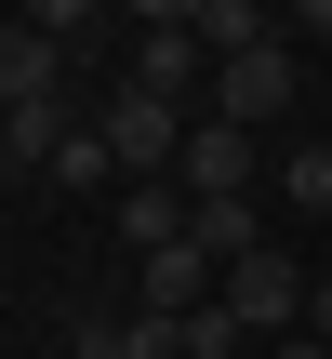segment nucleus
<instances>
[{
  "label": "nucleus",
  "mask_w": 332,
  "mask_h": 359,
  "mask_svg": "<svg viewBox=\"0 0 332 359\" xmlns=\"http://www.w3.org/2000/svg\"><path fill=\"white\" fill-rule=\"evenodd\" d=\"M93 133H106V160H120V187H146V173H173L186 160V107L173 93H146V80H106V107H93Z\"/></svg>",
  "instance_id": "obj_1"
},
{
  "label": "nucleus",
  "mask_w": 332,
  "mask_h": 359,
  "mask_svg": "<svg viewBox=\"0 0 332 359\" xmlns=\"http://www.w3.org/2000/svg\"><path fill=\"white\" fill-rule=\"evenodd\" d=\"M306 93V67H293V40H266V53H213V120H240V133H266L279 107Z\"/></svg>",
  "instance_id": "obj_2"
},
{
  "label": "nucleus",
  "mask_w": 332,
  "mask_h": 359,
  "mask_svg": "<svg viewBox=\"0 0 332 359\" xmlns=\"http://www.w3.org/2000/svg\"><path fill=\"white\" fill-rule=\"evenodd\" d=\"M253 173H266V147H253L240 120H213V107H200V133H186L173 187H186V200H253Z\"/></svg>",
  "instance_id": "obj_3"
},
{
  "label": "nucleus",
  "mask_w": 332,
  "mask_h": 359,
  "mask_svg": "<svg viewBox=\"0 0 332 359\" xmlns=\"http://www.w3.org/2000/svg\"><path fill=\"white\" fill-rule=\"evenodd\" d=\"M306 293H319V280H306V266H293L279 240L226 266V320H240V333H279V320H306Z\"/></svg>",
  "instance_id": "obj_4"
},
{
  "label": "nucleus",
  "mask_w": 332,
  "mask_h": 359,
  "mask_svg": "<svg viewBox=\"0 0 332 359\" xmlns=\"http://www.w3.org/2000/svg\"><path fill=\"white\" fill-rule=\"evenodd\" d=\"M120 80H146V93H173V107H213V40L200 27H133V67Z\"/></svg>",
  "instance_id": "obj_5"
},
{
  "label": "nucleus",
  "mask_w": 332,
  "mask_h": 359,
  "mask_svg": "<svg viewBox=\"0 0 332 359\" xmlns=\"http://www.w3.org/2000/svg\"><path fill=\"white\" fill-rule=\"evenodd\" d=\"M226 293V266L200 253V240H173V253H133V306H160V320H200Z\"/></svg>",
  "instance_id": "obj_6"
},
{
  "label": "nucleus",
  "mask_w": 332,
  "mask_h": 359,
  "mask_svg": "<svg viewBox=\"0 0 332 359\" xmlns=\"http://www.w3.org/2000/svg\"><path fill=\"white\" fill-rule=\"evenodd\" d=\"M67 359H186V320H160V306H93Z\"/></svg>",
  "instance_id": "obj_7"
},
{
  "label": "nucleus",
  "mask_w": 332,
  "mask_h": 359,
  "mask_svg": "<svg viewBox=\"0 0 332 359\" xmlns=\"http://www.w3.org/2000/svg\"><path fill=\"white\" fill-rule=\"evenodd\" d=\"M106 226H120V253H173V240L200 226V200H186L173 173H146V187H120V200H106Z\"/></svg>",
  "instance_id": "obj_8"
},
{
  "label": "nucleus",
  "mask_w": 332,
  "mask_h": 359,
  "mask_svg": "<svg viewBox=\"0 0 332 359\" xmlns=\"http://www.w3.org/2000/svg\"><path fill=\"white\" fill-rule=\"evenodd\" d=\"M67 67H80L67 40H40L27 13H0V107H53V93H67Z\"/></svg>",
  "instance_id": "obj_9"
},
{
  "label": "nucleus",
  "mask_w": 332,
  "mask_h": 359,
  "mask_svg": "<svg viewBox=\"0 0 332 359\" xmlns=\"http://www.w3.org/2000/svg\"><path fill=\"white\" fill-rule=\"evenodd\" d=\"M67 133H80V93H53V107H0V160H27V173H53Z\"/></svg>",
  "instance_id": "obj_10"
},
{
  "label": "nucleus",
  "mask_w": 332,
  "mask_h": 359,
  "mask_svg": "<svg viewBox=\"0 0 332 359\" xmlns=\"http://www.w3.org/2000/svg\"><path fill=\"white\" fill-rule=\"evenodd\" d=\"M186 240H200L213 266H240V253H266V213H253V200H200V226H186Z\"/></svg>",
  "instance_id": "obj_11"
},
{
  "label": "nucleus",
  "mask_w": 332,
  "mask_h": 359,
  "mask_svg": "<svg viewBox=\"0 0 332 359\" xmlns=\"http://www.w3.org/2000/svg\"><path fill=\"white\" fill-rule=\"evenodd\" d=\"M200 40H213V53H266L279 13H266V0H200Z\"/></svg>",
  "instance_id": "obj_12"
},
{
  "label": "nucleus",
  "mask_w": 332,
  "mask_h": 359,
  "mask_svg": "<svg viewBox=\"0 0 332 359\" xmlns=\"http://www.w3.org/2000/svg\"><path fill=\"white\" fill-rule=\"evenodd\" d=\"M13 13H27V27H40V40H67V53H80V40H93V27H106V13H120V0H13Z\"/></svg>",
  "instance_id": "obj_13"
},
{
  "label": "nucleus",
  "mask_w": 332,
  "mask_h": 359,
  "mask_svg": "<svg viewBox=\"0 0 332 359\" xmlns=\"http://www.w3.org/2000/svg\"><path fill=\"white\" fill-rule=\"evenodd\" d=\"M279 200H293V213H332V147H293V160H279Z\"/></svg>",
  "instance_id": "obj_14"
},
{
  "label": "nucleus",
  "mask_w": 332,
  "mask_h": 359,
  "mask_svg": "<svg viewBox=\"0 0 332 359\" xmlns=\"http://www.w3.org/2000/svg\"><path fill=\"white\" fill-rule=\"evenodd\" d=\"M53 187H120V160H106V133H93V120L67 133V160H53Z\"/></svg>",
  "instance_id": "obj_15"
},
{
  "label": "nucleus",
  "mask_w": 332,
  "mask_h": 359,
  "mask_svg": "<svg viewBox=\"0 0 332 359\" xmlns=\"http://www.w3.org/2000/svg\"><path fill=\"white\" fill-rule=\"evenodd\" d=\"M226 346H253V333H240V320H226V293H213V306L186 320V359H226Z\"/></svg>",
  "instance_id": "obj_16"
},
{
  "label": "nucleus",
  "mask_w": 332,
  "mask_h": 359,
  "mask_svg": "<svg viewBox=\"0 0 332 359\" xmlns=\"http://www.w3.org/2000/svg\"><path fill=\"white\" fill-rule=\"evenodd\" d=\"M133 27H200V0H120Z\"/></svg>",
  "instance_id": "obj_17"
},
{
  "label": "nucleus",
  "mask_w": 332,
  "mask_h": 359,
  "mask_svg": "<svg viewBox=\"0 0 332 359\" xmlns=\"http://www.w3.org/2000/svg\"><path fill=\"white\" fill-rule=\"evenodd\" d=\"M293 40H332V0H293Z\"/></svg>",
  "instance_id": "obj_18"
},
{
  "label": "nucleus",
  "mask_w": 332,
  "mask_h": 359,
  "mask_svg": "<svg viewBox=\"0 0 332 359\" xmlns=\"http://www.w3.org/2000/svg\"><path fill=\"white\" fill-rule=\"evenodd\" d=\"M306 333H319V346H332V280H319V293H306Z\"/></svg>",
  "instance_id": "obj_19"
},
{
  "label": "nucleus",
  "mask_w": 332,
  "mask_h": 359,
  "mask_svg": "<svg viewBox=\"0 0 332 359\" xmlns=\"http://www.w3.org/2000/svg\"><path fill=\"white\" fill-rule=\"evenodd\" d=\"M279 359H332V346H319V333H293V346H279Z\"/></svg>",
  "instance_id": "obj_20"
},
{
  "label": "nucleus",
  "mask_w": 332,
  "mask_h": 359,
  "mask_svg": "<svg viewBox=\"0 0 332 359\" xmlns=\"http://www.w3.org/2000/svg\"><path fill=\"white\" fill-rule=\"evenodd\" d=\"M0 13H13V0H0Z\"/></svg>",
  "instance_id": "obj_21"
}]
</instances>
